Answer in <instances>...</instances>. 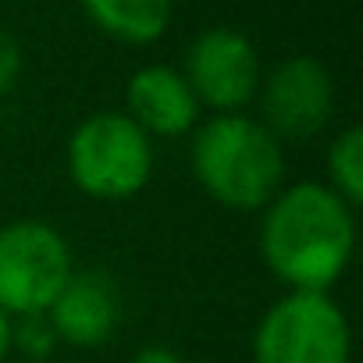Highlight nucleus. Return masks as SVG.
<instances>
[{"label": "nucleus", "mask_w": 363, "mask_h": 363, "mask_svg": "<svg viewBox=\"0 0 363 363\" xmlns=\"http://www.w3.org/2000/svg\"><path fill=\"white\" fill-rule=\"evenodd\" d=\"M72 278V253L61 232L43 221L0 228V310L36 317L47 313Z\"/></svg>", "instance_id": "39448f33"}, {"label": "nucleus", "mask_w": 363, "mask_h": 363, "mask_svg": "<svg viewBox=\"0 0 363 363\" xmlns=\"http://www.w3.org/2000/svg\"><path fill=\"white\" fill-rule=\"evenodd\" d=\"M72 182L93 200H128L153 171L150 135L118 111L86 118L68 143Z\"/></svg>", "instance_id": "7ed1b4c3"}, {"label": "nucleus", "mask_w": 363, "mask_h": 363, "mask_svg": "<svg viewBox=\"0 0 363 363\" xmlns=\"http://www.w3.org/2000/svg\"><path fill=\"white\" fill-rule=\"evenodd\" d=\"M349 320L328 292H289L253 335V363H349Z\"/></svg>", "instance_id": "20e7f679"}, {"label": "nucleus", "mask_w": 363, "mask_h": 363, "mask_svg": "<svg viewBox=\"0 0 363 363\" xmlns=\"http://www.w3.org/2000/svg\"><path fill=\"white\" fill-rule=\"evenodd\" d=\"M186 82L196 104L221 114H235L260 89V57L253 43L235 29H207L186 50Z\"/></svg>", "instance_id": "423d86ee"}, {"label": "nucleus", "mask_w": 363, "mask_h": 363, "mask_svg": "<svg viewBox=\"0 0 363 363\" xmlns=\"http://www.w3.org/2000/svg\"><path fill=\"white\" fill-rule=\"evenodd\" d=\"M335 107L331 75L313 57L281 61L264 82V128L274 139L303 143L317 135Z\"/></svg>", "instance_id": "0eeeda50"}, {"label": "nucleus", "mask_w": 363, "mask_h": 363, "mask_svg": "<svg viewBox=\"0 0 363 363\" xmlns=\"http://www.w3.org/2000/svg\"><path fill=\"white\" fill-rule=\"evenodd\" d=\"M125 100H128V118L146 135H167V139L186 135L200 114V104L186 75L174 68H164V65H150L135 72L128 79Z\"/></svg>", "instance_id": "1a4fd4ad"}, {"label": "nucleus", "mask_w": 363, "mask_h": 363, "mask_svg": "<svg viewBox=\"0 0 363 363\" xmlns=\"http://www.w3.org/2000/svg\"><path fill=\"white\" fill-rule=\"evenodd\" d=\"M47 320L57 335V342L93 349L104 345L121 320V296L107 274L96 271H72L65 289L47 310Z\"/></svg>", "instance_id": "6e6552de"}, {"label": "nucleus", "mask_w": 363, "mask_h": 363, "mask_svg": "<svg viewBox=\"0 0 363 363\" xmlns=\"http://www.w3.org/2000/svg\"><path fill=\"white\" fill-rule=\"evenodd\" d=\"M200 186L232 211H257L278 196L285 160L278 139L253 118L218 114L193 139Z\"/></svg>", "instance_id": "f03ea898"}, {"label": "nucleus", "mask_w": 363, "mask_h": 363, "mask_svg": "<svg viewBox=\"0 0 363 363\" xmlns=\"http://www.w3.org/2000/svg\"><path fill=\"white\" fill-rule=\"evenodd\" d=\"M86 15L114 40L153 43L171 22V0H82Z\"/></svg>", "instance_id": "9d476101"}, {"label": "nucleus", "mask_w": 363, "mask_h": 363, "mask_svg": "<svg viewBox=\"0 0 363 363\" xmlns=\"http://www.w3.org/2000/svg\"><path fill=\"white\" fill-rule=\"evenodd\" d=\"M11 345H18L22 356H29V359H43V356H50L54 345H57V335H54L47 313L22 317V324L11 328Z\"/></svg>", "instance_id": "f8f14e48"}, {"label": "nucleus", "mask_w": 363, "mask_h": 363, "mask_svg": "<svg viewBox=\"0 0 363 363\" xmlns=\"http://www.w3.org/2000/svg\"><path fill=\"white\" fill-rule=\"evenodd\" d=\"M349 203L317 182L292 186L267 203L260 253L292 292H324L352 257Z\"/></svg>", "instance_id": "f257e3e1"}, {"label": "nucleus", "mask_w": 363, "mask_h": 363, "mask_svg": "<svg viewBox=\"0 0 363 363\" xmlns=\"http://www.w3.org/2000/svg\"><path fill=\"white\" fill-rule=\"evenodd\" d=\"M18 75H22V47L8 29H0V96L18 82Z\"/></svg>", "instance_id": "ddd939ff"}, {"label": "nucleus", "mask_w": 363, "mask_h": 363, "mask_svg": "<svg viewBox=\"0 0 363 363\" xmlns=\"http://www.w3.org/2000/svg\"><path fill=\"white\" fill-rule=\"evenodd\" d=\"M328 171L335 182V196L345 200L349 207L363 200V132L359 128H345L328 157Z\"/></svg>", "instance_id": "9b49d317"}, {"label": "nucleus", "mask_w": 363, "mask_h": 363, "mask_svg": "<svg viewBox=\"0 0 363 363\" xmlns=\"http://www.w3.org/2000/svg\"><path fill=\"white\" fill-rule=\"evenodd\" d=\"M8 349H11V317L0 310V359L8 356Z\"/></svg>", "instance_id": "2eb2a0df"}, {"label": "nucleus", "mask_w": 363, "mask_h": 363, "mask_svg": "<svg viewBox=\"0 0 363 363\" xmlns=\"http://www.w3.org/2000/svg\"><path fill=\"white\" fill-rule=\"evenodd\" d=\"M132 363H186L174 349H167V345H146V349H139L135 356H132Z\"/></svg>", "instance_id": "4468645a"}]
</instances>
